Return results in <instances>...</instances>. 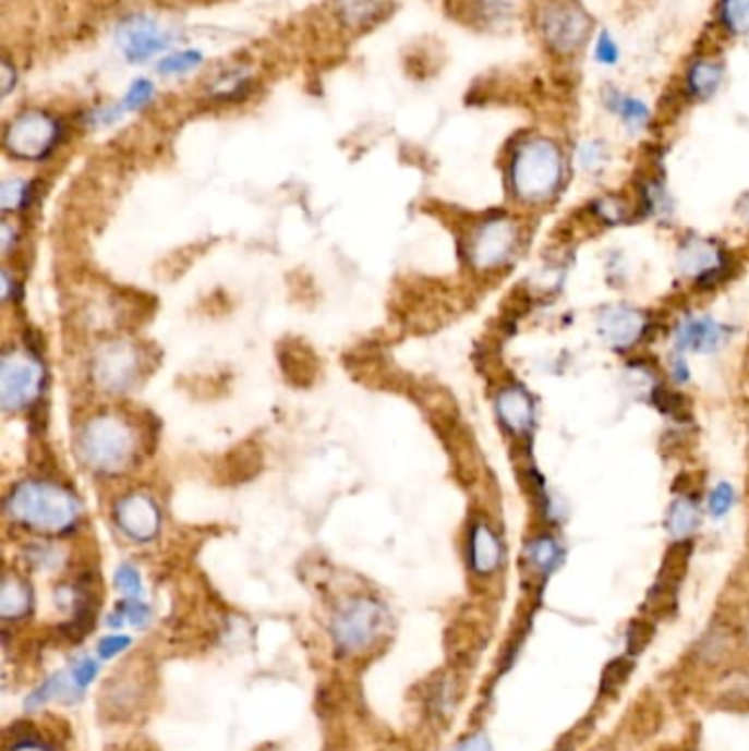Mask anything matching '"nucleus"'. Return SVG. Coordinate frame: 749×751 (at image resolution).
Wrapping results in <instances>:
<instances>
[{"label": "nucleus", "mask_w": 749, "mask_h": 751, "mask_svg": "<svg viewBox=\"0 0 749 751\" xmlns=\"http://www.w3.org/2000/svg\"><path fill=\"white\" fill-rule=\"evenodd\" d=\"M32 609V591L29 586L19 578H8L3 584V593H0V616L5 620H19L27 616Z\"/></svg>", "instance_id": "obj_21"}, {"label": "nucleus", "mask_w": 749, "mask_h": 751, "mask_svg": "<svg viewBox=\"0 0 749 751\" xmlns=\"http://www.w3.org/2000/svg\"><path fill=\"white\" fill-rule=\"evenodd\" d=\"M528 562L534 567V571L539 573H552L560 560H563V547L554 536H536L532 538V543L525 549Z\"/></svg>", "instance_id": "obj_23"}, {"label": "nucleus", "mask_w": 749, "mask_h": 751, "mask_svg": "<svg viewBox=\"0 0 749 751\" xmlns=\"http://www.w3.org/2000/svg\"><path fill=\"white\" fill-rule=\"evenodd\" d=\"M725 80V64L718 56L701 53L690 60L684 73V95L692 104H703L710 101L723 86Z\"/></svg>", "instance_id": "obj_10"}, {"label": "nucleus", "mask_w": 749, "mask_h": 751, "mask_svg": "<svg viewBox=\"0 0 749 751\" xmlns=\"http://www.w3.org/2000/svg\"><path fill=\"white\" fill-rule=\"evenodd\" d=\"M385 609L367 597H357L341 607L333 620V635L341 651H367L385 631Z\"/></svg>", "instance_id": "obj_6"}, {"label": "nucleus", "mask_w": 749, "mask_h": 751, "mask_svg": "<svg viewBox=\"0 0 749 751\" xmlns=\"http://www.w3.org/2000/svg\"><path fill=\"white\" fill-rule=\"evenodd\" d=\"M519 229L510 218H491L480 225L471 240V262L480 270L504 266L517 251Z\"/></svg>", "instance_id": "obj_7"}, {"label": "nucleus", "mask_w": 749, "mask_h": 751, "mask_svg": "<svg viewBox=\"0 0 749 751\" xmlns=\"http://www.w3.org/2000/svg\"><path fill=\"white\" fill-rule=\"evenodd\" d=\"M84 462L104 473L121 471L134 453V433L117 415H99L86 424L80 437Z\"/></svg>", "instance_id": "obj_4"}, {"label": "nucleus", "mask_w": 749, "mask_h": 751, "mask_svg": "<svg viewBox=\"0 0 749 751\" xmlns=\"http://www.w3.org/2000/svg\"><path fill=\"white\" fill-rule=\"evenodd\" d=\"M451 751H493V744L486 734H473L460 744H456Z\"/></svg>", "instance_id": "obj_37"}, {"label": "nucleus", "mask_w": 749, "mask_h": 751, "mask_svg": "<svg viewBox=\"0 0 749 751\" xmlns=\"http://www.w3.org/2000/svg\"><path fill=\"white\" fill-rule=\"evenodd\" d=\"M647 330H649L647 315L633 308H623V306L607 308L601 319L603 339L618 350L638 346L647 337Z\"/></svg>", "instance_id": "obj_12"}, {"label": "nucleus", "mask_w": 749, "mask_h": 751, "mask_svg": "<svg viewBox=\"0 0 749 751\" xmlns=\"http://www.w3.org/2000/svg\"><path fill=\"white\" fill-rule=\"evenodd\" d=\"M27 201V185L23 181H8L0 190V203L5 209H19Z\"/></svg>", "instance_id": "obj_32"}, {"label": "nucleus", "mask_w": 749, "mask_h": 751, "mask_svg": "<svg viewBox=\"0 0 749 751\" xmlns=\"http://www.w3.org/2000/svg\"><path fill=\"white\" fill-rule=\"evenodd\" d=\"M671 376H673V380H677V383H686V380H688L690 370H688V365H686V361H684L681 356H673Z\"/></svg>", "instance_id": "obj_38"}, {"label": "nucleus", "mask_w": 749, "mask_h": 751, "mask_svg": "<svg viewBox=\"0 0 749 751\" xmlns=\"http://www.w3.org/2000/svg\"><path fill=\"white\" fill-rule=\"evenodd\" d=\"M607 161V145L603 141H584L578 147V163L593 172V170H601L603 163Z\"/></svg>", "instance_id": "obj_27"}, {"label": "nucleus", "mask_w": 749, "mask_h": 751, "mask_svg": "<svg viewBox=\"0 0 749 751\" xmlns=\"http://www.w3.org/2000/svg\"><path fill=\"white\" fill-rule=\"evenodd\" d=\"M134 352L128 346H110L97 361V376L108 389L125 387L134 376Z\"/></svg>", "instance_id": "obj_18"}, {"label": "nucleus", "mask_w": 749, "mask_h": 751, "mask_svg": "<svg viewBox=\"0 0 749 751\" xmlns=\"http://www.w3.org/2000/svg\"><path fill=\"white\" fill-rule=\"evenodd\" d=\"M114 584L128 599H134L136 595H141V576L132 565H121L117 569Z\"/></svg>", "instance_id": "obj_30"}, {"label": "nucleus", "mask_w": 749, "mask_h": 751, "mask_svg": "<svg viewBox=\"0 0 749 751\" xmlns=\"http://www.w3.org/2000/svg\"><path fill=\"white\" fill-rule=\"evenodd\" d=\"M43 387V367L25 354H8L0 367V404L19 411L36 400Z\"/></svg>", "instance_id": "obj_8"}, {"label": "nucleus", "mask_w": 749, "mask_h": 751, "mask_svg": "<svg viewBox=\"0 0 749 751\" xmlns=\"http://www.w3.org/2000/svg\"><path fill=\"white\" fill-rule=\"evenodd\" d=\"M97 673H99V666H97L95 659H90V657L80 659V662L73 666V670H71L73 686H77V690L86 688L88 683H93V679L97 677Z\"/></svg>", "instance_id": "obj_33"}, {"label": "nucleus", "mask_w": 749, "mask_h": 751, "mask_svg": "<svg viewBox=\"0 0 749 751\" xmlns=\"http://www.w3.org/2000/svg\"><path fill=\"white\" fill-rule=\"evenodd\" d=\"M149 97H153V84L145 82V80H138V82H134V86H132L130 93L125 95L123 108H125V110L138 108V106H143Z\"/></svg>", "instance_id": "obj_34"}, {"label": "nucleus", "mask_w": 749, "mask_h": 751, "mask_svg": "<svg viewBox=\"0 0 749 751\" xmlns=\"http://www.w3.org/2000/svg\"><path fill=\"white\" fill-rule=\"evenodd\" d=\"M504 558L497 534L486 525L478 523L471 532V565L480 576H491L499 569Z\"/></svg>", "instance_id": "obj_19"}, {"label": "nucleus", "mask_w": 749, "mask_h": 751, "mask_svg": "<svg viewBox=\"0 0 749 751\" xmlns=\"http://www.w3.org/2000/svg\"><path fill=\"white\" fill-rule=\"evenodd\" d=\"M734 506V490L729 484H716L708 497V510L712 519H723Z\"/></svg>", "instance_id": "obj_29"}, {"label": "nucleus", "mask_w": 749, "mask_h": 751, "mask_svg": "<svg viewBox=\"0 0 749 751\" xmlns=\"http://www.w3.org/2000/svg\"><path fill=\"white\" fill-rule=\"evenodd\" d=\"M679 262L681 268L692 275L697 286H701L703 290L718 286L727 277L732 266L729 257L723 255V251L716 249L714 242L699 238H692L681 246Z\"/></svg>", "instance_id": "obj_9"}, {"label": "nucleus", "mask_w": 749, "mask_h": 751, "mask_svg": "<svg viewBox=\"0 0 749 751\" xmlns=\"http://www.w3.org/2000/svg\"><path fill=\"white\" fill-rule=\"evenodd\" d=\"M391 0H333L335 16L348 29H372L389 14Z\"/></svg>", "instance_id": "obj_17"}, {"label": "nucleus", "mask_w": 749, "mask_h": 751, "mask_svg": "<svg viewBox=\"0 0 749 751\" xmlns=\"http://www.w3.org/2000/svg\"><path fill=\"white\" fill-rule=\"evenodd\" d=\"M716 21L725 36L747 38L749 36V0H718Z\"/></svg>", "instance_id": "obj_20"}, {"label": "nucleus", "mask_w": 749, "mask_h": 751, "mask_svg": "<svg viewBox=\"0 0 749 751\" xmlns=\"http://www.w3.org/2000/svg\"><path fill=\"white\" fill-rule=\"evenodd\" d=\"M497 413L515 435H528L534 426V404L521 387H508L497 396Z\"/></svg>", "instance_id": "obj_15"}, {"label": "nucleus", "mask_w": 749, "mask_h": 751, "mask_svg": "<svg viewBox=\"0 0 749 751\" xmlns=\"http://www.w3.org/2000/svg\"><path fill=\"white\" fill-rule=\"evenodd\" d=\"M117 523L134 541H153L159 532L161 514L153 499L132 495L117 506Z\"/></svg>", "instance_id": "obj_11"}, {"label": "nucleus", "mask_w": 749, "mask_h": 751, "mask_svg": "<svg viewBox=\"0 0 749 751\" xmlns=\"http://www.w3.org/2000/svg\"><path fill=\"white\" fill-rule=\"evenodd\" d=\"M593 58L603 66H616L620 62L623 51L609 29H601L593 36Z\"/></svg>", "instance_id": "obj_25"}, {"label": "nucleus", "mask_w": 749, "mask_h": 751, "mask_svg": "<svg viewBox=\"0 0 749 751\" xmlns=\"http://www.w3.org/2000/svg\"><path fill=\"white\" fill-rule=\"evenodd\" d=\"M119 45L132 62H141L164 47V38L153 21L132 16L119 29Z\"/></svg>", "instance_id": "obj_13"}, {"label": "nucleus", "mask_w": 749, "mask_h": 751, "mask_svg": "<svg viewBox=\"0 0 749 751\" xmlns=\"http://www.w3.org/2000/svg\"><path fill=\"white\" fill-rule=\"evenodd\" d=\"M651 640V629L644 625V622H638L629 629L627 633V644L631 649V653H638V651H644V646L649 644Z\"/></svg>", "instance_id": "obj_36"}, {"label": "nucleus", "mask_w": 749, "mask_h": 751, "mask_svg": "<svg viewBox=\"0 0 749 751\" xmlns=\"http://www.w3.org/2000/svg\"><path fill=\"white\" fill-rule=\"evenodd\" d=\"M593 19L578 0H545L536 12V34L547 53L571 60L593 40Z\"/></svg>", "instance_id": "obj_3"}, {"label": "nucleus", "mask_w": 749, "mask_h": 751, "mask_svg": "<svg viewBox=\"0 0 749 751\" xmlns=\"http://www.w3.org/2000/svg\"><path fill=\"white\" fill-rule=\"evenodd\" d=\"M71 688H77V686H71V683L64 679V675H56V677H51L49 681H45V683L27 699V707L34 710V707H40V705H45V703H49V701H53V699L67 697V692H69Z\"/></svg>", "instance_id": "obj_26"}, {"label": "nucleus", "mask_w": 749, "mask_h": 751, "mask_svg": "<svg viewBox=\"0 0 749 751\" xmlns=\"http://www.w3.org/2000/svg\"><path fill=\"white\" fill-rule=\"evenodd\" d=\"M727 328L708 317H688L675 328V343L679 350L714 352L725 343Z\"/></svg>", "instance_id": "obj_14"}, {"label": "nucleus", "mask_w": 749, "mask_h": 751, "mask_svg": "<svg viewBox=\"0 0 749 751\" xmlns=\"http://www.w3.org/2000/svg\"><path fill=\"white\" fill-rule=\"evenodd\" d=\"M567 179V157L556 138L545 134L521 136L510 149L508 185L517 201L543 205L558 196Z\"/></svg>", "instance_id": "obj_1"}, {"label": "nucleus", "mask_w": 749, "mask_h": 751, "mask_svg": "<svg viewBox=\"0 0 749 751\" xmlns=\"http://www.w3.org/2000/svg\"><path fill=\"white\" fill-rule=\"evenodd\" d=\"M666 525H668V532L673 536H677V538L690 536L697 530V525H699V510H697V506L688 497L675 499L673 506H671Z\"/></svg>", "instance_id": "obj_24"}, {"label": "nucleus", "mask_w": 749, "mask_h": 751, "mask_svg": "<svg viewBox=\"0 0 749 751\" xmlns=\"http://www.w3.org/2000/svg\"><path fill=\"white\" fill-rule=\"evenodd\" d=\"M16 75H14V64L5 58L3 60V95H10V90L14 88Z\"/></svg>", "instance_id": "obj_39"}, {"label": "nucleus", "mask_w": 749, "mask_h": 751, "mask_svg": "<svg viewBox=\"0 0 749 751\" xmlns=\"http://www.w3.org/2000/svg\"><path fill=\"white\" fill-rule=\"evenodd\" d=\"M62 134L60 121L45 110H25L16 114L5 130L8 153L23 161H40L53 153Z\"/></svg>", "instance_id": "obj_5"}, {"label": "nucleus", "mask_w": 749, "mask_h": 751, "mask_svg": "<svg viewBox=\"0 0 749 751\" xmlns=\"http://www.w3.org/2000/svg\"><path fill=\"white\" fill-rule=\"evenodd\" d=\"M603 101L607 106V110L612 114H616L620 119V123L625 128H629L631 132H642L649 128L653 114H651V108L644 99L631 95V93H623L620 88H605L603 93Z\"/></svg>", "instance_id": "obj_16"}, {"label": "nucleus", "mask_w": 749, "mask_h": 751, "mask_svg": "<svg viewBox=\"0 0 749 751\" xmlns=\"http://www.w3.org/2000/svg\"><path fill=\"white\" fill-rule=\"evenodd\" d=\"M8 512L14 521L47 534L69 532L80 517L77 501L60 486L45 482H25L8 499Z\"/></svg>", "instance_id": "obj_2"}, {"label": "nucleus", "mask_w": 749, "mask_h": 751, "mask_svg": "<svg viewBox=\"0 0 749 751\" xmlns=\"http://www.w3.org/2000/svg\"><path fill=\"white\" fill-rule=\"evenodd\" d=\"M149 609L143 603H136V599H128L119 607V611L114 614V618L110 620L112 627H121L123 622H130L132 627H145L149 622Z\"/></svg>", "instance_id": "obj_28"}, {"label": "nucleus", "mask_w": 749, "mask_h": 751, "mask_svg": "<svg viewBox=\"0 0 749 751\" xmlns=\"http://www.w3.org/2000/svg\"><path fill=\"white\" fill-rule=\"evenodd\" d=\"M201 62V53L196 51H181V53H172L161 62V73H185L190 69H194Z\"/></svg>", "instance_id": "obj_31"}, {"label": "nucleus", "mask_w": 749, "mask_h": 751, "mask_svg": "<svg viewBox=\"0 0 749 751\" xmlns=\"http://www.w3.org/2000/svg\"><path fill=\"white\" fill-rule=\"evenodd\" d=\"M128 646H130V638H125V635H108V638H104L99 642L97 651H99L101 659H112L119 653H123Z\"/></svg>", "instance_id": "obj_35"}, {"label": "nucleus", "mask_w": 749, "mask_h": 751, "mask_svg": "<svg viewBox=\"0 0 749 751\" xmlns=\"http://www.w3.org/2000/svg\"><path fill=\"white\" fill-rule=\"evenodd\" d=\"M462 8L458 16H464L480 25H493L506 21L512 14V5L508 0H460Z\"/></svg>", "instance_id": "obj_22"}, {"label": "nucleus", "mask_w": 749, "mask_h": 751, "mask_svg": "<svg viewBox=\"0 0 749 751\" xmlns=\"http://www.w3.org/2000/svg\"><path fill=\"white\" fill-rule=\"evenodd\" d=\"M12 751H51V749L45 747V744H40V742H21V744H16Z\"/></svg>", "instance_id": "obj_40"}]
</instances>
